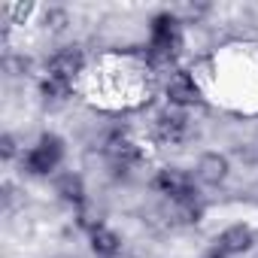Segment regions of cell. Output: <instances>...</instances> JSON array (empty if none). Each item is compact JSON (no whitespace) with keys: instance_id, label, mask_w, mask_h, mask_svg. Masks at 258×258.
<instances>
[{"instance_id":"1","label":"cell","mask_w":258,"mask_h":258,"mask_svg":"<svg viewBox=\"0 0 258 258\" xmlns=\"http://www.w3.org/2000/svg\"><path fill=\"white\" fill-rule=\"evenodd\" d=\"M182 49V19L170 10H161L149 22V61L173 64Z\"/></svg>"},{"instance_id":"2","label":"cell","mask_w":258,"mask_h":258,"mask_svg":"<svg viewBox=\"0 0 258 258\" xmlns=\"http://www.w3.org/2000/svg\"><path fill=\"white\" fill-rule=\"evenodd\" d=\"M64 155H67V146L58 134H40V140L22 155V170L28 176H52L61 164H64Z\"/></svg>"},{"instance_id":"3","label":"cell","mask_w":258,"mask_h":258,"mask_svg":"<svg viewBox=\"0 0 258 258\" xmlns=\"http://www.w3.org/2000/svg\"><path fill=\"white\" fill-rule=\"evenodd\" d=\"M152 188L158 195H164L173 207L176 204H191V201H201V188H198V179L195 173L188 170H179V167H161L152 179Z\"/></svg>"},{"instance_id":"4","label":"cell","mask_w":258,"mask_h":258,"mask_svg":"<svg viewBox=\"0 0 258 258\" xmlns=\"http://www.w3.org/2000/svg\"><path fill=\"white\" fill-rule=\"evenodd\" d=\"M82 67H85V55H82V49L67 46V49H61V52H55V55L49 58V64H46V76H49V79H58V82H64V85L73 88V82H76V76L82 73Z\"/></svg>"},{"instance_id":"5","label":"cell","mask_w":258,"mask_h":258,"mask_svg":"<svg viewBox=\"0 0 258 258\" xmlns=\"http://www.w3.org/2000/svg\"><path fill=\"white\" fill-rule=\"evenodd\" d=\"M164 94H167V106H176V109H188L201 103V88L188 70H173L164 85Z\"/></svg>"},{"instance_id":"6","label":"cell","mask_w":258,"mask_h":258,"mask_svg":"<svg viewBox=\"0 0 258 258\" xmlns=\"http://www.w3.org/2000/svg\"><path fill=\"white\" fill-rule=\"evenodd\" d=\"M103 155H106L109 167L118 170V173H127L131 167H137V164L143 161L140 146H137L134 140H127L124 134H112V137L106 140V146H103Z\"/></svg>"},{"instance_id":"7","label":"cell","mask_w":258,"mask_h":258,"mask_svg":"<svg viewBox=\"0 0 258 258\" xmlns=\"http://www.w3.org/2000/svg\"><path fill=\"white\" fill-rule=\"evenodd\" d=\"M228 173H231V161L222 152H204L195 164V179L198 185H207V188H219L228 179Z\"/></svg>"},{"instance_id":"8","label":"cell","mask_w":258,"mask_h":258,"mask_svg":"<svg viewBox=\"0 0 258 258\" xmlns=\"http://www.w3.org/2000/svg\"><path fill=\"white\" fill-rule=\"evenodd\" d=\"M155 134L164 143H182L188 137V112L176 106H164L155 115Z\"/></svg>"},{"instance_id":"9","label":"cell","mask_w":258,"mask_h":258,"mask_svg":"<svg viewBox=\"0 0 258 258\" xmlns=\"http://www.w3.org/2000/svg\"><path fill=\"white\" fill-rule=\"evenodd\" d=\"M252 243H255V231H252V225H243V222L228 225V228L216 237V249H219L222 255H228V258L249 252Z\"/></svg>"},{"instance_id":"10","label":"cell","mask_w":258,"mask_h":258,"mask_svg":"<svg viewBox=\"0 0 258 258\" xmlns=\"http://www.w3.org/2000/svg\"><path fill=\"white\" fill-rule=\"evenodd\" d=\"M55 195L64 201V204H70V207H76V210H82L85 207V179L79 176V173H61L58 179H55Z\"/></svg>"},{"instance_id":"11","label":"cell","mask_w":258,"mask_h":258,"mask_svg":"<svg viewBox=\"0 0 258 258\" xmlns=\"http://www.w3.org/2000/svg\"><path fill=\"white\" fill-rule=\"evenodd\" d=\"M88 243H91L94 258H118L121 255V237L106 225L97 228L94 234H88Z\"/></svg>"},{"instance_id":"12","label":"cell","mask_w":258,"mask_h":258,"mask_svg":"<svg viewBox=\"0 0 258 258\" xmlns=\"http://www.w3.org/2000/svg\"><path fill=\"white\" fill-rule=\"evenodd\" d=\"M40 94H43V100H46V103H64V100L70 97V85H64V82H58V79L43 76V82H40Z\"/></svg>"},{"instance_id":"13","label":"cell","mask_w":258,"mask_h":258,"mask_svg":"<svg viewBox=\"0 0 258 258\" xmlns=\"http://www.w3.org/2000/svg\"><path fill=\"white\" fill-rule=\"evenodd\" d=\"M0 155H4L7 164L16 161V155H19V140H16L13 134H4V140H0Z\"/></svg>"},{"instance_id":"14","label":"cell","mask_w":258,"mask_h":258,"mask_svg":"<svg viewBox=\"0 0 258 258\" xmlns=\"http://www.w3.org/2000/svg\"><path fill=\"white\" fill-rule=\"evenodd\" d=\"M67 22H70V16L64 10H49L46 13V28H52V31H61Z\"/></svg>"},{"instance_id":"15","label":"cell","mask_w":258,"mask_h":258,"mask_svg":"<svg viewBox=\"0 0 258 258\" xmlns=\"http://www.w3.org/2000/svg\"><path fill=\"white\" fill-rule=\"evenodd\" d=\"M204 258H228V255H222V252H219V249H213V252H207V255H204Z\"/></svg>"}]
</instances>
